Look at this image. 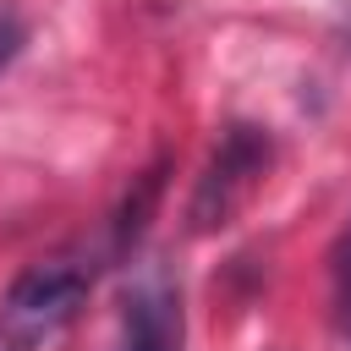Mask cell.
<instances>
[{
  "label": "cell",
  "mask_w": 351,
  "mask_h": 351,
  "mask_svg": "<svg viewBox=\"0 0 351 351\" xmlns=\"http://www.w3.org/2000/svg\"><path fill=\"white\" fill-rule=\"evenodd\" d=\"M329 318H335V335L351 340V225L329 252Z\"/></svg>",
  "instance_id": "4"
},
{
  "label": "cell",
  "mask_w": 351,
  "mask_h": 351,
  "mask_svg": "<svg viewBox=\"0 0 351 351\" xmlns=\"http://www.w3.org/2000/svg\"><path fill=\"white\" fill-rule=\"evenodd\" d=\"M269 176V137L258 126H225L219 148L208 154V170L197 176L192 192V230H219L236 219V208L263 186Z\"/></svg>",
  "instance_id": "2"
},
{
  "label": "cell",
  "mask_w": 351,
  "mask_h": 351,
  "mask_svg": "<svg viewBox=\"0 0 351 351\" xmlns=\"http://www.w3.org/2000/svg\"><path fill=\"white\" fill-rule=\"evenodd\" d=\"M22 38H27V27H22V16L11 11V5H0V71L22 55Z\"/></svg>",
  "instance_id": "5"
},
{
  "label": "cell",
  "mask_w": 351,
  "mask_h": 351,
  "mask_svg": "<svg viewBox=\"0 0 351 351\" xmlns=\"http://www.w3.org/2000/svg\"><path fill=\"white\" fill-rule=\"evenodd\" d=\"M181 346V296L170 280H143L126 291L115 351H176Z\"/></svg>",
  "instance_id": "3"
},
{
  "label": "cell",
  "mask_w": 351,
  "mask_h": 351,
  "mask_svg": "<svg viewBox=\"0 0 351 351\" xmlns=\"http://www.w3.org/2000/svg\"><path fill=\"white\" fill-rule=\"evenodd\" d=\"M93 285V263L82 258H44L27 274L11 280L5 302H0V340L11 351H33L38 340H49L55 329L71 324V313L82 307Z\"/></svg>",
  "instance_id": "1"
}]
</instances>
